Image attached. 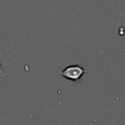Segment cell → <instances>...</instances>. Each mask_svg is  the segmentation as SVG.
<instances>
[{
    "mask_svg": "<svg viewBox=\"0 0 125 125\" xmlns=\"http://www.w3.org/2000/svg\"><path fill=\"white\" fill-rule=\"evenodd\" d=\"M87 72V69H85L82 65L79 64H71L63 68L62 71L58 72L57 75L62 76L65 79L71 80V81H78L81 79V77Z\"/></svg>",
    "mask_w": 125,
    "mask_h": 125,
    "instance_id": "cell-1",
    "label": "cell"
},
{
    "mask_svg": "<svg viewBox=\"0 0 125 125\" xmlns=\"http://www.w3.org/2000/svg\"><path fill=\"white\" fill-rule=\"evenodd\" d=\"M3 67H4V64L0 62V81L5 77V74H3V72H2V69H3Z\"/></svg>",
    "mask_w": 125,
    "mask_h": 125,
    "instance_id": "cell-2",
    "label": "cell"
}]
</instances>
